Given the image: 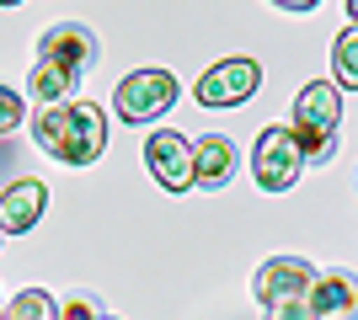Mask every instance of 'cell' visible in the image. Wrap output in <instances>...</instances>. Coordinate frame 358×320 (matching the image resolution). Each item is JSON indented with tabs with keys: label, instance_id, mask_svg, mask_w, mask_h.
<instances>
[{
	"label": "cell",
	"instance_id": "6da1fadb",
	"mask_svg": "<svg viewBox=\"0 0 358 320\" xmlns=\"http://www.w3.org/2000/svg\"><path fill=\"white\" fill-rule=\"evenodd\" d=\"M96 64V32L80 27V22H59L38 38V64L27 75V96L38 107H54V102H75L80 80L91 75Z\"/></svg>",
	"mask_w": 358,
	"mask_h": 320
},
{
	"label": "cell",
	"instance_id": "7a4b0ae2",
	"mask_svg": "<svg viewBox=\"0 0 358 320\" xmlns=\"http://www.w3.org/2000/svg\"><path fill=\"white\" fill-rule=\"evenodd\" d=\"M32 144L48 150L54 160H64V166H91V160L107 150V112L96 102H80V96H75V102L38 107Z\"/></svg>",
	"mask_w": 358,
	"mask_h": 320
},
{
	"label": "cell",
	"instance_id": "3957f363",
	"mask_svg": "<svg viewBox=\"0 0 358 320\" xmlns=\"http://www.w3.org/2000/svg\"><path fill=\"white\" fill-rule=\"evenodd\" d=\"M343 134V91L331 80H310L294 96V139L305 160H331Z\"/></svg>",
	"mask_w": 358,
	"mask_h": 320
},
{
	"label": "cell",
	"instance_id": "277c9868",
	"mask_svg": "<svg viewBox=\"0 0 358 320\" xmlns=\"http://www.w3.org/2000/svg\"><path fill=\"white\" fill-rule=\"evenodd\" d=\"M177 75L171 70H134V75L118 80V91H113V112L123 123H155L161 112H171L177 102Z\"/></svg>",
	"mask_w": 358,
	"mask_h": 320
},
{
	"label": "cell",
	"instance_id": "5b68a950",
	"mask_svg": "<svg viewBox=\"0 0 358 320\" xmlns=\"http://www.w3.org/2000/svg\"><path fill=\"white\" fill-rule=\"evenodd\" d=\"M299 166H305V155H299L294 128H262V134H257L252 182L262 187V192H289V187L299 182Z\"/></svg>",
	"mask_w": 358,
	"mask_h": 320
},
{
	"label": "cell",
	"instance_id": "8992f818",
	"mask_svg": "<svg viewBox=\"0 0 358 320\" xmlns=\"http://www.w3.org/2000/svg\"><path fill=\"white\" fill-rule=\"evenodd\" d=\"M145 166L166 192H187V187H193V144H187V134L155 128V134L145 139Z\"/></svg>",
	"mask_w": 358,
	"mask_h": 320
},
{
	"label": "cell",
	"instance_id": "52a82bcc",
	"mask_svg": "<svg viewBox=\"0 0 358 320\" xmlns=\"http://www.w3.org/2000/svg\"><path fill=\"white\" fill-rule=\"evenodd\" d=\"M310 289H315V267L305 257H273V261H262L257 277H252V294H257L262 310L284 305V299H305Z\"/></svg>",
	"mask_w": 358,
	"mask_h": 320
},
{
	"label": "cell",
	"instance_id": "ba28073f",
	"mask_svg": "<svg viewBox=\"0 0 358 320\" xmlns=\"http://www.w3.org/2000/svg\"><path fill=\"white\" fill-rule=\"evenodd\" d=\"M262 86V64L257 59H220L209 75L198 80V102L203 107H241Z\"/></svg>",
	"mask_w": 358,
	"mask_h": 320
},
{
	"label": "cell",
	"instance_id": "9c48e42d",
	"mask_svg": "<svg viewBox=\"0 0 358 320\" xmlns=\"http://www.w3.org/2000/svg\"><path fill=\"white\" fill-rule=\"evenodd\" d=\"M43 208H48V187L38 176H22L0 192V235H27L32 224H43Z\"/></svg>",
	"mask_w": 358,
	"mask_h": 320
},
{
	"label": "cell",
	"instance_id": "30bf717a",
	"mask_svg": "<svg viewBox=\"0 0 358 320\" xmlns=\"http://www.w3.org/2000/svg\"><path fill=\"white\" fill-rule=\"evenodd\" d=\"M310 305H315V320H358V277L353 273H315Z\"/></svg>",
	"mask_w": 358,
	"mask_h": 320
},
{
	"label": "cell",
	"instance_id": "8fae6325",
	"mask_svg": "<svg viewBox=\"0 0 358 320\" xmlns=\"http://www.w3.org/2000/svg\"><path fill=\"white\" fill-rule=\"evenodd\" d=\"M230 176H236V150H230V139H224V134L198 139V144H193V187L220 192Z\"/></svg>",
	"mask_w": 358,
	"mask_h": 320
},
{
	"label": "cell",
	"instance_id": "7c38bea8",
	"mask_svg": "<svg viewBox=\"0 0 358 320\" xmlns=\"http://www.w3.org/2000/svg\"><path fill=\"white\" fill-rule=\"evenodd\" d=\"M331 86L337 91H358V27H343L331 43Z\"/></svg>",
	"mask_w": 358,
	"mask_h": 320
},
{
	"label": "cell",
	"instance_id": "4fadbf2b",
	"mask_svg": "<svg viewBox=\"0 0 358 320\" xmlns=\"http://www.w3.org/2000/svg\"><path fill=\"white\" fill-rule=\"evenodd\" d=\"M6 320H59V305H54V294L43 289H22L6 305Z\"/></svg>",
	"mask_w": 358,
	"mask_h": 320
},
{
	"label": "cell",
	"instance_id": "5bb4252c",
	"mask_svg": "<svg viewBox=\"0 0 358 320\" xmlns=\"http://www.w3.org/2000/svg\"><path fill=\"white\" fill-rule=\"evenodd\" d=\"M262 320H315V305H310V294L305 299H284V305L262 310Z\"/></svg>",
	"mask_w": 358,
	"mask_h": 320
},
{
	"label": "cell",
	"instance_id": "9a60e30c",
	"mask_svg": "<svg viewBox=\"0 0 358 320\" xmlns=\"http://www.w3.org/2000/svg\"><path fill=\"white\" fill-rule=\"evenodd\" d=\"M16 123H22V96L0 86V134H11Z\"/></svg>",
	"mask_w": 358,
	"mask_h": 320
},
{
	"label": "cell",
	"instance_id": "2e32d148",
	"mask_svg": "<svg viewBox=\"0 0 358 320\" xmlns=\"http://www.w3.org/2000/svg\"><path fill=\"white\" fill-rule=\"evenodd\" d=\"M59 320H102V305L80 294V299H70V305H59Z\"/></svg>",
	"mask_w": 358,
	"mask_h": 320
},
{
	"label": "cell",
	"instance_id": "e0dca14e",
	"mask_svg": "<svg viewBox=\"0 0 358 320\" xmlns=\"http://www.w3.org/2000/svg\"><path fill=\"white\" fill-rule=\"evenodd\" d=\"M278 11H294V16H305V11H315V0H273Z\"/></svg>",
	"mask_w": 358,
	"mask_h": 320
},
{
	"label": "cell",
	"instance_id": "ac0fdd59",
	"mask_svg": "<svg viewBox=\"0 0 358 320\" xmlns=\"http://www.w3.org/2000/svg\"><path fill=\"white\" fill-rule=\"evenodd\" d=\"M348 16H353V27H358V0H348Z\"/></svg>",
	"mask_w": 358,
	"mask_h": 320
},
{
	"label": "cell",
	"instance_id": "d6986e66",
	"mask_svg": "<svg viewBox=\"0 0 358 320\" xmlns=\"http://www.w3.org/2000/svg\"><path fill=\"white\" fill-rule=\"evenodd\" d=\"M0 6H22V0H0Z\"/></svg>",
	"mask_w": 358,
	"mask_h": 320
},
{
	"label": "cell",
	"instance_id": "ffe728a7",
	"mask_svg": "<svg viewBox=\"0 0 358 320\" xmlns=\"http://www.w3.org/2000/svg\"><path fill=\"white\" fill-rule=\"evenodd\" d=\"M102 320H113V315H102Z\"/></svg>",
	"mask_w": 358,
	"mask_h": 320
},
{
	"label": "cell",
	"instance_id": "44dd1931",
	"mask_svg": "<svg viewBox=\"0 0 358 320\" xmlns=\"http://www.w3.org/2000/svg\"><path fill=\"white\" fill-rule=\"evenodd\" d=\"M0 320H6V315H0Z\"/></svg>",
	"mask_w": 358,
	"mask_h": 320
}]
</instances>
